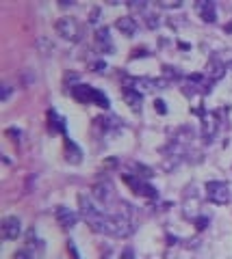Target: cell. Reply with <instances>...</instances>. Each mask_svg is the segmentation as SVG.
<instances>
[{
  "label": "cell",
  "mask_w": 232,
  "mask_h": 259,
  "mask_svg": "<svg viewBox=\"0 0 232 259\" xmlns=\"http://www.w3.org/2000/svg\"><path fill=\"white\" fill-rule=\"evenodd\" d=\"M87 223H89V227L93 231L105 233V236H111V238H128L132 233V227L126 218L111 216V214H105V212H98L95 216L87 218Z\"/></svg>",
  "instance_id": "1"
},
{
  "label": "cell",
  "mask_w": 232,
  "mask_h": 259,
  "mask_svg": "<svg viewBox=\"0 0 232 259\" xmlns=\"http://www.w3.org/2000/svg\"><path fill=\"white\" fill-rule=\"evenodd\" d=\"M72 97L81 104H95L100 108H109L111 106V100L107 93H102L100 89L89 87V84H74L72 87Z\"/></svg>",
  "instance_id": "2"
},
{
  "label": "cell",
  "mask_w": 232,
  "mask_h": 259,
  "mask_svg": "<svg viewBox=\"0 0 232 259\" xmlns=\"http://www.w3.org/2000/svg\"><path fill=\"white\" fill-rule=\"evenodd\" d=\"M206 197L215 205H226L232 201V190L226 182H209L206 184Z\"/></svg>",
  "instance_id": "3"
},
{
  "label": "cell",
  "mask_w": 232,
  "mask_h": 259,
  "mask_svg": "<svg viewBox=\"0 0 232 259\" xmlns=\"http://www.w3.org/2000/svg\"><path fill=\"white\" fill-rule=\"evenodd\" d=\"M57 32L63 39H70V41H81L83 37V28L74 18H61L57 22Z\"/></svg>",
  "instance_id": "4"
},
{
  "label": "cell",
  "mask_w": 232,
  "mask_h": 259,
  "mask_svg": "<svg viewBox=\"0 0 232 259\" xmlns=\"http://www.w3.org/2000/svg\"><path fill=\"white\" fill-rule=\"evenodd\" d=\"M124 182L130 186V190L135 192V194H141V197H148V199H154L156 197V188L152 184H148V182H143V180H139V177H132V175H124Z\"/></svg>",
  "instance_id": "5"
},
{
  "label": "cell",
  "mask_w": 232,
  "mask_h": 259,
  "mask_svg": "<svg viewBox=\"0 0 232 259\" xmlns=\"http://www.w3.org/2000/svg\"><path fill=\"white\" fill-rule=\"evenodd\" d=\"M3 238L5 240H18L20 238V233H22V221L18 216H5L3 218Z\"/></svg>",
  "instance_id": "6"
},
{
  "label": "cell",
  "mask_w": 232,
  "mask_h": 259,
  "mask_svg": "<svg viewBox=\"0 0 232 259\" xmlns=\"http://www.w3.org/2000/svg\"><path fill=\"white\" fill-rule=\"evenodd\" d=\"M54 216H57V223L63 227V229H72V227L76 225V221H78V216L65 205H59L57 212H54Z\"/></svg>",
  "instance_id": "7"
},
{
  "label": "cell",
  "mask_w": 232,
  "mask_h": 259,
  "mask_svg": "<svg viewBox=\"0 0 232 259\" xmlns=\"http://www.w3.org/2000/svg\"><path fill=\"white\" fill-rule=\"evenodd\" d=\"M115 26H117V30L122 32V35L132 37L135 32H137V28H139V22L135 20L132 15H124V18H119V20L115 22Z\"/></svg>",
  "instance_id": "8"
},
{
  "label": "cell",
  "mask_w": 232,
  "mask_h": 259,
  "mask_svg": "<svg viewBox=\"0 0 232 259\" xmlns=\"http://www.w3.org/2000/svg\"><path fill=\"white\" fill-rule=\"evenodd\" d=\"M122 95H124L126 104H128V106H130L135 112H139V110H141V93H139L135 87H124Z\"/></svg>",
  "instance_id": "9"
},
{
  "label": "cell",
  "mask_w": 232,
  "mask_h": 259,
  "mask_svg": "<svg viewBox=\"0 0 232 259\" xmlns=\"http://www.w3.org/2000/svg\"><path fill=\"white\" fill-rule=\"evenodd\" d=\"M197 13H200V18H202L204 22H215L217 20V13H215V5L213 3H200L197 5Z\"/></svg>",
  "instance_id": "10"
},
{
  "label": "cell",
  "mask_w": 232,
  "mask_h": 259,
  "mask_svg": "<svg viewBox=\"0 0 232 259\" xmlns=\"http://www.w3.org/2000/svg\"><path fill=\"white\" fill-rule=\"evenodd\" d=\"M95 197H98L102 203H105V201H109L111 197H113V188H111V184H98L95 186Z\"/></svg>",
  "instance_id": "11"
},
{
  "label": "cell",
  "mask_w": 232,
  "mask_h": 259,
  "mask_svg": "<svg viewBox=\"0 0 232 259\" xmlns=\"http://www.w3.org/2000/svg\"><path fill=\"white\" fill-rule=\"evenodd\" d=\"M95 39H98V44L100 46H109L111 50H113V44H111V37H109V28L105 26V28H98V32H95Z\"/></svg>",
  "instance_id": "12"
},
{
  "label": "cell",
  "mask_w": 232,
  "mask_h": 259,
  "mask_svg": "<svg viewBox=\"0 0 232 259\" xmlns=\"http://www.w3.org/2000/svg\"><path fill=\"white\" fill-rule=\"evenodd\" d=\"M143 18H146V22H148V26H150V28H156V26H158V18H156V15L148 13V15H143Z\"/></svg>",
  "instance_id": "13"
},
{
  "label": "cell",
  "mask_w": 232,
  "mask_h": 259,
  "mask_svg": "<svg viewBox=\"0 0 232 259\" xmlns=\"http://www.w3.org/2000/svg\"><path fill=\"white\" fill-rule=\"evenodd\" d=\"M119 259H135V250H132L130 246H126V248L122 250V255H119Z\"/></svg>",
  "instance_id": "14"
},
{
  "label": "cell",
  "mask_w": 232,
  "mask_h": 259,
  "mask_svg": "<svg viewBox=\"0 0 232 259\" xmlns=\"http://www.w3.org/2000/svg\"><path fill=\"white\" fill-rule=\"evenodd\" d=\"M68 250L72 253V257H74V259H81V255H78V250H76V246H74V242H72V240H70V244H68Z\"/></svg>",
  "instance_id": "15"
},
{
  "label": "cell",
  "mask_w": 232,
  "mask_h": 259,
  "mask_svg": "<svg viewBox=\"0 0 232 259\" xmlns=\"http://www.w3.org/2000/svg\"><path fill=\"white\" fill-rule=\"evenodd\" d=\"M13 259H30V253L28 250H18V253L13 255Z\"/></svg>",
  "instance_id": "16"
},
{
  "label": "cell",
  "mask_w": 232,
  "mask_h": 259,
  "mask_svg": "<svg viewBox=\"0 0 232 259\" xmlns=\"http://www.w3.org/2000/svg\"><path fill=\"white\" fill-rule=\"evenodd\" d=\"M9 95H11V87H9V84H5V87H3V102L9 100Z\"/></svg>",
  "instance_id": "17"
},
{
  "label": "cell",
  "mask_w": 232,
  "mask_h": 259,
  "mask_svg": "<svg viewBox=\"0 0 232 259\" xmlns=\"http://www.w3.org/2000/svg\"><path fill=\"white\" fill-rule=\"evenodd\" d=\"M163 104H165L163 100H156V102H154V108H158V112H161V115H165V106H163Z\"/></svg>",
  "instance_id": "18"
},
{
  "label": "cell",
  "mask_w": 232,
  "mask_h": 259,
  "mask_svg": "<svg viewBox=\"0 0 232 259\" xmlns=\"http://www.w3.org/2000/svg\"><path fill=\"white\" fill-rule=\"evenodd\" d=\"M102 69H107V63H95L93 65V71H102Z\"/></svg>",
  "instance_id": "19"
}]
</instances>
